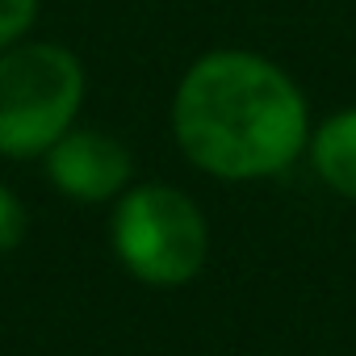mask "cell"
Instances as JSON below:
<instances>
[{
    "instance_id": "6da1fadb",
    "label": "cell",
    "mask_w": 356,
    "mask_h": 356,
    "mask_svg": "<svg viewBox=\"0 0 356 356\" xmlns=\"http://www.w3.org/2000/svg\"><path fill=\"white\" fill-rule=\"evenodd\" d=\"M172 134L218 181H264L306 151L310 113L302 88L273 59L210 51L176 84Z\"/></svg>"
},
{
    "instance_id": "7a4b0ae2",
    "label": "cell",
    "mask_w": 356,
    "mask_h": 356,
    "mask_svg": "<svg viewBox=\"0 0 356 356\" xmlns=\"http://www.w3.org/2000/svg\"><path fill=\"white\" fill-rule=\"evenodd\" d=\"M84 101V63L59 42H13L0 51V155H47Z\"/></svg>"
},
{
    "instance_id": "3957f363",
    "label": "cell",
    "mask_w": 356,
    "mask_h": 356,
    "mask_svg": "<svg viewBox=\"0 0 356 356\" xmlns=\"http://www.w3.org/2000/svg\"><path fill=\"white\" fill-rule=\"evenodd\" d=\"M113 252L122 268L159 289L189 285L210 252V227L189 193L172 185H134L113 210Z\"/></svg>"
},
{
    "instance_id": "277c9868",
    "label": "cell",
    "mask_w": 356,
    "mask_h": 356,
    "mask_svg": "<svg viewBox=\"0 0 356 356\" xmlns=\"http://www.w3.org/2000/svg\"><path fill=\"white\" fill-rule=\"evenodd\" d=\"M134 159L126 143L101 130H67L47 147V176L72 202H109L130 185Z\"/></svg>"
},
{
    "instance_id": "5b68a950",
    "label": "cell",
    "mask_w": 356,
    "mask_h": 356,
    "mask_svg": "<svg viewBox=\"0 0 356 356\" xmlns=\"http://www.w3.org/2000/svg\"><path fill=\"white\" fill-rule=\"evenodd\" d=\"M306 147H310V163L318 172V181L339 197L356 202V109L327 118Z\"/></svg>"
},
{
    "instance_id": "8992f818",
    "label": "cell",
    "mask_w": 356,
    "mask_h": 356,
    "mask_svg": "<svg viewBox=\"0 0 356 356\" xmlns=\"http://www.w3.org/2000/svg\"><path fill=\"white\" fill-rule=\"evenodd\" d=\"M38 22V0H0V51L22 42Z\"/></svg>"
},
{
    "instance_id": "52a82bcc",
    "label": "cell",
    "mask_w": 356,
    "mask_h": 356,
    "mask_svg": "<svg viewBox=\"0 0 356 356\" xmlns=\"http://www.w3.org/2000/svg\"><path fill=\"white\" fill-rule=\"evenodd\" d=\"M26 227H30V218H26L22 197L9 185H0V252H13L26 239Z\"/></svg>"
}]
</instances>
